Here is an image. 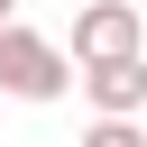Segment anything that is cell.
<instances>
[{
  "instance_id": "obj_1",
  "label": "cell",
  "mask_w": 147,
  "mask_h": 147,
  "mask_svg": "<svg viewBox=\"0 0 147 147\" xmlns=\"http://www.w3.org/2000/svg\"><path fill=\"white\" fill-rule=\"evenodd\" d=\"M64 83H74L64 46L9 18V28H0V92H9V101H64Z\"/></svg>"
},
{
  "instance_id": "obj_4",
  "label": "cell",
  "mask_w": 147,
  "mask_h": 147,
  "mask_svg": "<svg viewBox=\"0 0 147 147\" xmlns=\"http://www.w3.org/2000/svg\"><path fill=\"white\" fill-rule=\"evenodd\" d=\"M83 147H147V129H138V119H92Z\"/></svg>"
},
{
  "instance_id": "obj_3",
  "label": "cell",
  "mask_w": 147,
  "mask_h": 147,
  "mask_svg": "<svg viewBox=\"0 0 147 147\" xmlns=\"http://www.w3.org/2000/svg\"><path fill=\"white\" fill-rule=\"evenodd\" d=\"M83 92H92V119H138V110H147V55L92 64V74H83Z\"/></svg>"
},
{
  "instance_id": "obj_2",
  "label": "cell",
  "mask_w": 147,
  "mask_h": 147,
  "mask_svg": "<svg viewBox=\"0 0 147 147\" xmlns=\"http://www.w3.org/2000/svg\"><path fill=\"white\" fill-rule=\"evenodd\" d=\"M147 46V18L129 9V0H83L74 9V64L92 74V64H119V55H138Z\"/></svg>"
},
{
  "instance_id": "obj_5",
  "label": "cell",
  "mask_w": 147,
  "mask_h": 147,
  "mask_svg": "<svg viewBox=\"0 0 147 147\" xmlns=\"http://www.w3.org/2000/svg\"><path fill=\"white\" fill-rule=\"evenodd\" d=\"M9 9H18V0H0V28H9Z\"/></svg>"
}]
</instances>
